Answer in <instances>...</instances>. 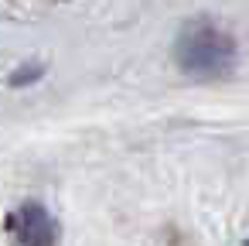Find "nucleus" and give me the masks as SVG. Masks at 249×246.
Returning <instances> with one entry per match:
<instances>
[{
    "label": "nucleus",
    "instance_id": "nucleus-1",
    "mask_svg": "<svg viewBox=\"0 0 249 246\" xmlns=\"http://www.w3.org/2000/svg\"><path fill=\"white\" fill-rule=\"evenodd\" d=\"M239 62V45L229 28L212 18H195L178 31L174 41V65L195 82H218L232 76Z\"/></svg>",
    "mask_w": 249,
    "mask_h": 246
},
{
    "label": "nucleus",
    "instance_id": "nucleus-2",
    "mask_svg": "<svg viewBox=\"0 0 249 246\" xmlns=\"http://www.w3.org/2000/svg\"><path fill=\"white\" fill-rule=\"evenodd\" d=\"M7 232L24 243V246H52L58 243V222L52 219V212L38 202H24L7 215Z\"/></svg>",
    "mask_w": 249,
    "mask_h": 246
}]
</instances>
